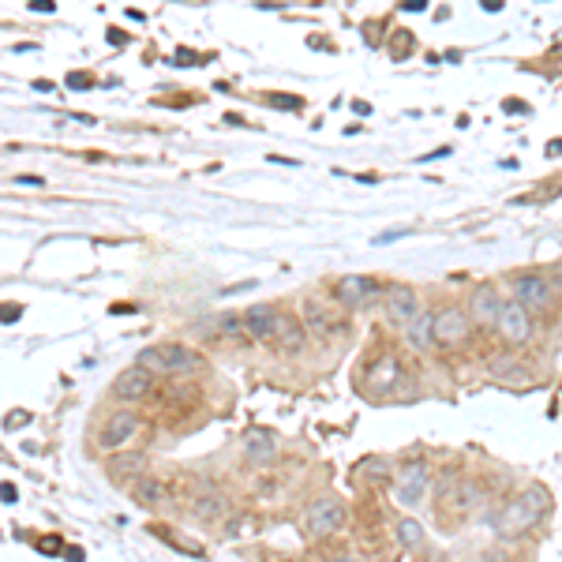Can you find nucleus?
<instances>
[{
    "label": "nucleus",
    "mask_w": 562,
    "mask_h": 562,
    "mask_svg": "<svg viewBox=\"0 0 562 562\" xmlns=\"http://www.w3.org/2000/svg\"><path fill=\"white\" fill-rule=\"evenodd\" d=\"M240 454H244L248 465H270V461L278 458V439H274V431H266V428H251V431H244Z\"/></svg>",
    "instance_id": "16"
},
{
    "label": "nucleus",
    "mask_w": 562,
    "mask_h": 562,
    "mask_svg": "<svg viewBox=\"0 0 562 562\" xmlns=\"http://www.w3.org/2000/svg\"><path fill=\"white\" fill-rule=\"evenodd\" d=\"M394 536H397V543H402L405 551L424 548V525L416 521V517H397V525H394Z\"/></svg>",
    "instance_id": "21"
},
{
    "label": "nucleus",
    "mask_w": 562,
    "mask_h": 562,
    "mask_svg": "<svg viewBox=\"0 0 562 562\" xmlns=\"http://www.w3.org/2000/svg\"><path fill=\"white\" fill-rule=\"evenodd\" d=\"M383 312H387V319L394 322V326H405L420 315V297H416V289L412 285H405V281H390L387 285V293H383Z\"/></svg>",
    "instance_id": "9"
},
{
    "label": "nucleus",
    "mask_w": 562,
    "mask_h": 562,
    "mask_svg": "<svg viewBox=\"0 0 562 562\" xmlns=\"http://www.w3.org/2000/svg\"><path fill=\"white\" fill-rule=\"evenodd\" d=\"M139 431H143V416L135 409H117V412L105 416V424L98 431V446L102 450H120V446H128Z\"/></svg>",
    "instance_id": "5"
},
{
    "label": "nucleus",
    "mask_w": 562,
    "mask_h": 562,
    "mask_svg": "<svg viewBox=\"0 0 562 562\" xmlns=\"http://www.w3.org/2000/svg\"><path fill=\"white\" fill-rule=\"evenodd\" d=\"M405 346L416 353H428L435 346V312H420L405 326Z\"/></svg>",
    "instance_id": "19"
},
{
    "label": "nucleus",
    "mask_w": 562,
    "mask_h": 562,
    "mask_svg": "<svg viewBox=\"0 0 562 562\" xmlns=\"http://www.w3.org/2000/svg\"><path fill=\"white\" fill-rule=\"evenodd\" d=\"M492 375H495V379H521L525 368H521L517 356H495V360H492Z\"/></svg>",
    "instance_id": "24"
},
{
    "label": "nucleus",
    "mask_w": 562,
    "mask_h": 562,
    "mask_svg": "<svg viewBox=\"0 0 562 562\" xmlns=\"http://www.w3.org/2000/svg\"><path fill=\"white\" fill-rule=\"evenodd\" d=\"M15 184H27V188H42L45 180H42V176H15Z\"/></svg>",
    "instance_id": "26"
},
{
    "label": "nucleus",
    "mask_w": 562,
    "mask_h": 562,
    "mask_svg": "<svg viewBox=\"0 0 562 562\" xmlns=\"http://www.w3.org/2000/svg\"><path fill=\"white\" fill-rule=\"evenodd\" d=\"M473 315H468V307L461 304H446L435 312V341H443V346H458L473 334Z\"/></svg>",
    "instance_id": "11"
},
{
    "label": "nucleus",
    "mask_w": 562,
    "mask_h": 562,
    "mask_svg": "<svg viewBox=\"0 0 562 562\" xmlns=\"http://www.w3.org/2000/svg\"><path fill=\"white\" fill-rule=\"evenodd\" d=\"M383 293H387V285L368 274H346L334 281V300L341 307H368L375 300H383Z\"/></svg>",
    "instance_id": "4"
},
{
    "label": "nucleus",
    "mask_w": 562,
    "mask_h": 562,
    "mask_svg": "<svg viewBox=\"0 0 562 562\" xmlns=\"http://www.w3.org/2000/svg\"><path fill=\"white\" fill-rule=\"evenodd\" d=\"M300 322H304L307 334H319V338H330V334L341 330V319L319 300H304L300 304Z\"/></svg>",
    "instance_id": "17"
},
{
    "label": "nucleus",
    "mask_w": 562,
    "mask_h": 562,
    "mask_svg": "<svg viewBox=\"0 0 562 562\" xmlns=\"http://www.w3.org/2000/svg\"><path fill=\"white\" fill-rule=\"evenodd\" d=\"M499 338L506 341V346H529V341L536 338V322H533V312L517 300H506L502 315H499Z\"/></svg>",
    "instance_id": "6"
},
{
    "label": "nucleus",
    "mask_w": 562,
    "mask_h": 562,
    "mask_svg": "<svg viewBox=\"0 0 562 562\" xmlns=\"http://www.w3.org/2000/svg\"><path fill=\"white\" fill-rule=\"evenodd\" d=\"M4 502H8V506L15 502V487H12V484H4Z\"/></svg>",
    "instance_id": "32"
},
{
    "label": "nucleus",
    "mask_w": 562,
    "mask_h": 562,
    "mask_svg": "<svg viewBox=\"0 0 562 562\" xmlns=\"http://www.w3.org/2000/svg\"><path fill=\"white\" fill-rule=\"evenodd\" d=\"M551 274H555V278H548V281H551V289H555V293H562V266H555Z\"/></svg>",
    "instance_id": "27"
},
{
    "label": "nucleus",
    "mask_w": 562,
    "mask_h": 562,
    "mask_svg": "<svg viewBox=\"0 0 562 562\" xmlns=\"http://www.w3.org/2000/svg\"><path fill=\"white\" fill-rule=\"evenodd\" d=\"M502 293H499V285L495 281H484L473 289V297H468V315H473L476 326H499V315H502Z\"/></svg>",
    "instance_id": "12"
},
{
    "label": "nucleus",
    "mask_w": 562,
    "mask_h": 562,
    "mask_svg": "<svg viewBox=\"0 0 562 562\" xmlns=\"http://www.w3.org/2000/svg\"><path fill=\"white\" fill-rule=\"evenodd\" d=\"M510 300H517V304H525L529 312H543V307H551V300L558 297L555 289H551V281H548V274H514L510 278Z\"/></svg>",
    "instance_id": "8"
},
{
    "label": "nucleus",
    "mask_w": 562,
    "mask_h": 562,
    "mask_svg": "<svg viewBox=\"0 0 562 562\" xmlns=\"http://www.w3.org/2000/svg\"><path fill=\"white\" fill-rule=\"evenodd\" d=\"M132 495L143 506H166L169 502V484L158 480V476H139V480H132Z\"/></svg>",
    "instance_id": "20"
},
{
    "label": "nucleus",
    "mask_w": 562,
    "mask_h": 562,
    "mask_svg": "<svg viewBox=\"0 0 562 562\" xmlns=\"http://www.w3.org/2000/svg\"><path fill=\"white\" fill-rule=\"evenodd\" d=\"M135 364H143L154 375H188L203 364V353H195L191 346H180V341H158V346H147Z\"/></svg>",
    "instance_id": "2"
},
{
    "label": "nucleus",
    "mask_w": 562,
    "mask_h": 562,
    "mask_svg": "<svg viewBox=\"0 0 562 562\" xmlns=\"http://www.w3.org/2000/svg\"><path fill=\"white\" fill-rule=\"evenodd\" d=\"M428 484H431V473H428V461H420V458H412L402 473L390 480L394 499L402 502V506H416V502H420L428 495Z\"/></svg>",
    "instance_id": "10"
},
{
    "label": "nucleus",
    "mask_w": 562,
    "mask_h": 562,
    "mask_svg": "<svg viewBox=\"0 0 562 562\" xmlns=\"http://www.w3.org/2000/svg\"><path fill=\"white\" fill-rule=\"evenodd\" d=\"M326 562H360L356 555H334V558H326Z\"/></svg>",
    "instance_id": "33"
},
{
    "label": "nucleus",
    "mask_w": 562,
    "mask_h": 562,
    "mask_svg": "<svg viewBox=\"0 0 562 562\" xmlns=\"http://www.w3.org/2000/svg\"><path fill=\"white\" fill-rule=\"evenodd\" d=\"M435 499H439V506L450 514H468L480 502V492H476L473 480H446V484H439Z\"/></svg>",
    "instance_id": "14"
},
{
    "label": "nucleus",
    "mask_w": 562,
    "mask_h": 562,
    "mask_svg": "<svg viewBox=\"0 0 562 562\" xmlns=\"http://www.w3.org/2000/svg\"><path fill=\"white\" fill-rule=\"evenodd\" d=\"M548 510H551L548 487L533 484V487H525V492H517V495L499 510L495 533H499L502 540H517V536H525V533H533L536 525L548 517Z\"/></svg>",
    "instance_id": "1"
},
{
    "label": "nucleus",
    "mask_w": 562,
    "mask_h": 562,
    "mask_svg": "<svg viewBox=\"0 0 562 562\" xmlns=\"http://www.w3.org/2000/svg\"><path fill=\"white\" fill-rule=\"evenodd\" d=\"M68 86H90V76H71Z\"/></svg>",
    "instance_id": "31"
},
{
    "label": "nucleus",
    "mask_w": 562,
    "mask_h": 562,
    "mask_svg": "<svg viewBox=\"0 0 562 562\" xmlns=\"http://www.w3.org/2000/svg\"><path fill=\"white\" fill-rule=\"evenodd\" d=\"M307 346V330H304V322L293 319V315H281L278 319V330H274V349L285 353V356H293Z\"/></svg>",
    "instance_id": "18"
},
{
    "label": "nucleus",
    "mask_w": 562,
    "mask_h": 562,
    "mask_svg": "<svg viewBox=\"0 0 562 562\" xmlns=\"http://www.w3.org/2000/svg\"><path fill=\"white\" fill-rule=\"evenodd\" d=\"M225 510H229V506H225L222 495H203V499L191 502V514H195L199 521H214V517H222Z\"/></svg>",
    "instance_id": "22"
},
{
    "label": "nucleus",
    "mask_w": 562,
    "mask_h": 562,
    "mask_svg": "<svg viewBox=\"0 0 562 562\" xmlns=\"http://www.w3.org/2000/svg\"><path fill=\"white\" fill-rule=\"evenodd\" d=\"M341 521H346V502L326 495V499H315L312 506L304 510V533L312 540H322L341 529Z\"/></svg>",
    "instance_id": "3"
},
{
    "label": "nucleus",
    "mask_w": 562,
    "mask_h": 562,
    "mask_svg": "<svg viewBox=\"0 0 562 562\" xmlns=\"http://www.w3.org/2000/svg\"><path fill=\"white\" fill-rule=\"evenodd\" d=\"M34 12H53V8H57V4H53V0H34V4H30Z\"/></svg>",
    "instance_id": "28"
},
{
    "label": "nucleus",
    "mask_w": 562,
    "mask_h": 562,
    "mask_svg": "<svg viewBox=\"0 0 562 562\" xmlns=\"http://www.w3.org/2000/svg\"><path fill=\"white\" fill-rule=\"evenodd\" d=\"M23 424H27V412H8V420H4V428H8V431L23 428Z\"/></svg>",
    "instance_id": "25"
},
{
    "label": "nucleus",
    "mask_w": 562,
    "mask_h": 562,
    "mask_svg": "<svg viewBox=\"0 0 562 562\" xmlns=\"http://www.w3.org/2000/svg\"><path fill=\"white\" fill-rule=\"evenodd\" d=\"M143 465H147V458H143V454H128V458H113V461H109L113 476H132V480H139V468Z\"/></svg>",
    "instance_id": "23"
},
{
    "label": "nucleus",
    "mask_w": 562,
    "mask_h": 562,
    "mask_svg": "<svg viewBox=\"0 0 562 562\" xmlns=\"http://www.w3.org/2000/svg\"><path fill=\"white\" fill-rule=\"evenodd\" d=\"M480 562H510V558H506V555H499V551H487Z\"/></svg>",
    "instance_id": "30"
},
{
    "label": "nucleus",
    "mask_w": 562,
    "mask_h": 562,
    "mask_svg": "<svg viewBox=\"0 0 562 562\" xmlns=\"http://www.w3.org/2000/svg\"><path fill=\"white\" fill-rule=\"evenodd\" d=\"M23 315V307H4V322H15Z\"/></svg>",
    "instance_id": "29"
},
{
    "label": "nucleus",
    "mask_w": 562,
    "mask_h": 562,
    "mask_svg": "<svg viewBox=\"0 0 562 562\" xmlns=\"http://www.w3.org/2000/svg\"><path fill=\"white\" fill-rule=\"evenodd\" d=\"M402 379H405L402 360H397L394 353H379L364 371V390L371 397H383V394H394L397 387H402Z\"/></svg>",
    "instance_id": "7"
},
{
    "label": "nucleus",
    "mask_w": 562,
    "mask_h": 562,
    "mask_svg": "<svg viewBox=\"0 0 562 562\" xmlns=\"http://www.w3.org/2000/svg\"><path fill=\"white\" fill-rule=\"evenodd\" d=\"M240 315H244V334L251 341H274L278 319H281V312L274 304H251V307H244Z\"/></svg>",
    "instance_id": "15"
},
{
    "label": "nucleus",
    "mask_w": 562,
    "mask_h": 562,
    "mask_svg": "<svg viewBox=\"0 0 562 562\" xmlns=\"http://www.w3.org/2000/svg\"><path fill=\"white\" fill-rule=\"evenodd\" d=\"M151 390H154V371H147L143 364L124 368L113 379V397H117V402H143Z\"/></svg>",
    "instance_id": "13"
}]
</instances>
